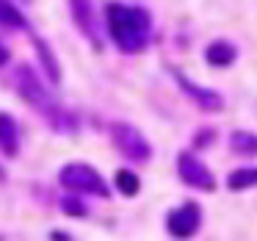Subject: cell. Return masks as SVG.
I'll use <instances>...</instances> for the list:
<instances>
[{"label":"cell","instance_id":"14","mask_svg":"<svg viewBox=\"0 0 257 241\" xmlns=\"http://www.w3.org/2000/svg\"><path fill=\"white\" fill-rule=\"evenodd\" d=\"M0 25H9V28H17V31H23L25 25V17L14 9V3L12 0H0Z\"/></svg>","mask_w":257,"mask_h":241},{"label":"cell","instance_id":"9","mask_svg":"<svg viewBox=\"0 0 257 241\" xmlns=\"http://www.w3.org/2000/svg\"><path fill=\"white\" fill-rule=\"evenodd\" d=\"M0 152L14 158L20 152V128L12 114L0 111Z\"/></svg>","mask_w":257,"mask_h":241},{"label":"cell","instance_id":"10","mask_svg":"<svg viewBox=\"0 0 257 241\" xmlns=\"http://www.w3.org/2000/svg\"><path fill=\"white\" fill-rule=\"evenodd\" d=\"M205 58H207V64H213V67H229V64L238 58V50H235V45L218 39V42H213V45H207Z\"/></svg>","mask_w":257,"mask_h":241},{"label":"cell","instance_id":"7","mask_svg":"<svg viewBox=\"0 0 257 241\" xmlns=\"http://www.w3.org/2000/svg\"><path fill=\"white\" fill-rule=\"evenodd\" d=\"M69 6H72V17H75L78 31L94 45V50H102V36H100L102 25L97 23V14H94L91 0H69Z\"/></svg>","mask_w":257,"mask_h":241},{"label":"cell","instance_id":"18","mask_svg":"<svg viewBox=\"0 0 257 241\" xmlns=\"http://www.w3.org/2000/svg\"><path fill=\"white\" fill-rule=\"evenodd\" d=\"M3 180H6V169L0 167V183H3Z\"/></svg>","mask_w":257,"mask_h":241},{"label":"cell","instance_id":"6","mask_svg":"<svg viewBox=\"0 0 257 241\" xmlns=\"http://www.w3.org/2000/svg\"><path fill=\"white\" fill-rule=\"evenodd\" d=\"M199 227H202V208L196 205V202H183V205L174 208L166 216V230L180 241L196 235Z\"/></svg>","mask_w":257,"mask_h":241},{"label":"cell","instance_id":"13","mask_svg":"<svg viewBox=\"0 0 257 241\" xmlns=\"http://www.w3.org/2000/svg\"><path fill=\"white\" fill-rule=\"evenodd\" d=\"M113 183H116L119 194H124V197H136V194L141 191V180H139V175L130 172V169H119L116 178H113Z\"/></svg>","mask_w":257,"mask_h":241},{"label":"cell","instance_id":"16","mask_svg":"<svg viewBox=\"0 0 257 241\" xmlns=\"http://www.w3.org/2000/svg\"><path fill=\"white\" fill-rule=\"evenodd\" d=\"M61 208L69 213V216H86V213H89V208L80 202V197H64Z\"/></svg>","mask_w":257,"mask_h":241},{"label":"cell","instance_id":"12","mask_svg":"<svg viewBox=\"0 0 257 241\" xmlns=\"http://www.w3.org/2000/svg\"><path fill=\"white\" fill-rule=\"evenodd\" d=\"M229 147H232L238 155H257V133H249V130H232Z\"/></svg>","mask_w":257,"mask_h":241},{"label":"cell","instance_id":"2","mask_svg":"<svg viewBox=\"0 0 257 241\" xmlns=\"http://www.w3.org/2000/svg\"><path fill=\"white\" fill-rule=\"evenodd\" d=\"M14 86H17L20 97H23L28 106H34L36 111L42 114V117L47 119V125H50L53 130H61V133H72L75 128H78V119H75L72 111H67L64 106H58L56 100H53V95L42 86L39 75L34 72V69L28 67V64H20L17 69H14Z\"/></svg>","mask_w":257,"mask_h":241},{"label":"cell","instance_id":"15","mask_svg":"<svg viewBox=\"0 0 257 241\" xmlns=\"http://www.w3.org/2000/svg\"><path fill=\"white\" fill-rule=\"evenodd\" d=\"M36 50L42 53V61H45V69H47V75H50V81H58L61 72H58V64L53 61V56H50V50L45 47V42H36Z\"/></svg>","mask_w":257,"mask_h":241},{"label":"cell","instance_id":"4","mask_svg":"<svg viewBox=\"0 0 257 241\" xmlns=\"http://www.w3.org/2000/svg\"><path fill=\"white\" fill-rule=\"evenodd\" d=\"M111 139L113 144H116V150L122 152L127 161L133 164H147L152 158V147L150 141L141 136L139 128H133V125L127 122H113L111 125Z\"/></svg>","mask_w":257,"mask_h":241},{"label":"cell","instance_id":"3","mask_svg":"<svg viewBox=\"0 0 257 241\" xmlns=\"http://www.w3.org/2000/svg\"><path fill=\"white\" fill-rule=\"evenodd\" d=\"M58 180H61L64 189L75 191V194H94V197H102V200L111 197V189L102 180V175L94 167H89V164H80V161L67 164L61 169V175H58Z\"/></svg>","mask_w":257,"mask_h":241},{"label":"cell","instance_id":"5","mask_svg":"<svg viewBox=\"0 0 257 241\" xmlns=\"http://www.w3.org/2000/svg\"><path fill=\"white\" fill-rule=\"evenodd\" d=\"M177 175L185 186L191 189H199V191H213L216 189V178L213 172L194 155V152H180L177 158Z\"/></svg>","mask_w":257,"mask_h":241},{"label":"cell","instance_id":"8","mask_svg":"<svg viewBox=\"0 0 257 241\" xmlns=\"http://www.w3.org/2000/svg\"><path fill=\"white\" fill-rule=\"evenodd\" d=\"M174 81L180 84V89L185 92V95L191 97V100L196 103V106L202 108V111H221L224 108V97L218 95V92H213V89H207V86H199V84H194L191 78H185L180 69H174Z\"/></svg>","mask_w":257,"mask_h":241},{"label":"cell","instance_id":"11","mask_svg":"<svg viewBox=\"0 0 257 241\" xmlns=\"http://www.w3.org/2000/svg\"><path fill=\"white\" fill-rule=\"evenodd\" d=\"M251 186H257V167H243L227 175L229 191H243V189H251Z\"/></svg>","mask_w":257,"mask_h":241},{"label":"cell","instance_id":"1","mask_svg":"<svg viewBox=\"0 0 257 241\" xmlns=\"http://www.w3.org/2000/svg\"><path fill=\"white\" fill-rule=\"evenodd\" d=\"M105 25L113 45L127 56L144 53L152 39V20L147 9L127 6V3H108L105 6Z\"/></svg>","mask_w":257,"mask_h":241},{"label":"cell","instance_id":"19","mask_svg":"<svg viewBox=\"0 0 257 241\" xmlns=\"http://www.w3.org/2000/svg\"><path fill=\"white\" fill-rule=\"evenodd\" d=\"M0 241H3V235H0Z\"/></svg>","mask_w":257,"mask_h":241},{"label":"cell","instance_id":"17","mask_svg":"<svg viewBox=\"0 0 257 241\" xmlns=\"http://www.w3.org/2000/svg\"><path fill=\"white\" fill-rule=\"evenodd\" d=\"M3 64H9V50L0 45V67H3Z\"/></svg>","mask_w":257,"mask_h":241}]
</instances>
